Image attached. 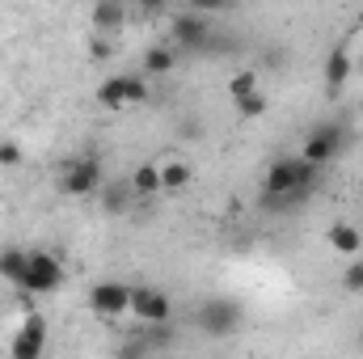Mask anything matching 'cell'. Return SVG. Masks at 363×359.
Masks as SVG:
<instances>
[{"label": "cell", "mask_w": 363, "mask_h": 359, "mask_svg": "<svg viewBox=\"0 0 363 359\" xmlns=\"http://www.w3.org/2000/svg\"><path fill=\"white\" fill-rule=\"evenodd\" d=\"M131 4H135L144 17H161V13L169 9V0H131Z\"/></svg>", "instance_id": "cell-24"}, {"label": "cell", "mask_w": 363, "mask_h": 359, "mask_svg": "<svg viewBox=\"0 0 363 359\" xmlns=\"http://www.w3.org/2000/svg\"><path fill=\"white\" fill-rule=\"evenodd\" d=\"M347 85H351V47H347V43H338V47L325 55V93H330V97H338Z\"/></svg>", "instance_id": "cell-11"}, {"label": "cell", "mask_w": 363, "mask_h": 359, "mask_svg": "<svg viewBox=\"0 0 363 359\" xmlns=\"http://www.w3.org/2000/svg\"><path fill=\"white\" fill-rule=\"evenodd\" d=\"M317 178H321V170L313 161H304L300 153L296 157H274L267 178H262V207L274 211V216H287V211L304 207L317 190Z\"/></svg>", "instance_id": "cell-1"}, {"label": "cell", "mask_w": 363, "mask_h": 359, "mask_svg": "<svg viewBox=\"0 0 363 359\" xmlns=\"http://www.w3.org/2000/svg\"><path fill=\"white\" fill-rule=\"evenodd\" d=\"M194 326H199V334H207V338H228V334H237V330L245 326V309H241L237 300H228V296H216V300H207V304L199 309Z\"/></svg>", "instance_id": "cell-4"}, {"label": "cell", "mask_w": 363, "mask_h": 359, "mask_svg": "<svg viewBox=\"0 0 363 359\" xmlns=\"http://www.w3.org/2000/svg\"><path fill=\"white\" fill-rule=\"evenodd\" d=\"M359 347H363V334H359Z\"/></svg>", "instance_id": "cell-25"}, {"label": "cell", "mask_w": 363, "mask_h": 359, "mask_svg": "<svg viewBox=\"0 0 363 359\" xmlns=\"http://www.w3.org/2000/svg\"><path fill=\"white\" fill-rule=\"evenodd\" d=\"M127 21V4L123 0H97L93 4V30L97 34H118Z\"/></svg>", "instance_id": "cell-13"}, {"label": "cell", "mask_w": 363, "mask_h": 359, "mask_svg": "<svg viewBox=\"0 0 363 359\" xmlns=\"http://www.w3.org/2000/svg\"><path fill=\"white\" fill-rule=\"evenodd\" d=\"M342 287L355 292V296L363 292V258H351V263H347V270H342Z\"/></svg>", "instance_id": "cell-20"}, {"label": "cell", "mask_w": 363, "mask_h": 359, "mask_svg": "<svg viewBox=\"0 0 363 359\" xmlns=\"http://www.w3.org/2000/svg\"><path fill=\"white\" fill-rule=\"evenodd\" d=\"M101 186H106V174H101L97 157H77L64 174V194H72V199H89Z\"/></svg>", "instance_id": "cell-9"}, {"label": "cell", "mask_w": 363, "mask_h": 359, "mask_svg": "<svg viewBox=\"0 0 363 359\" xmlns=\"http://www.w3.org/2000/svg\"><path fill=\"white\" fill-rule=\"evenodd\" d=\"M174 68H178V47L157 43V47L144 51V77H169Z\"/></svg>", "instance_id": "cell-14"}, {"label": "cell", "mask_w": 363, "mask_h": 359, "mask_svg": "<svg viewBox=\"0 0 363 359\" xmlns=\"http://www.w3.org/2000/svg\"><path fill=\"white\" fill-rule=\"evenodd\" d=\"M233 101H237L241 118H262L267 114V93L262 89H250V93H241V97H233Z\"/></svg>", "instance_id": "cell-19"}, {"label": "cell", "mask_w": 363, "mask_h": 359, "mask_svg": "<svg viewBox=\"0 0 363 359\" xmlns=\"http://www.w3.org/2000/svg\"><path fill=\"white\" fill-rule=\"evenodd\" d=\"M359 258H363V250H359Z\"/></svg>", "instance_id": "cell-27"}, {"label": "cell", "mask_w": 363, "mask_h": 359, "mask_svg": "<svg viewBox=\"0 0 363 359\" xmlns=\"http://www.w3.org/2000/svg\"><path fill=\"white\" fill-rule=\"evenodd\" d=\"M17 165H21V144L4 140L0 144V170H17Z\"/></svg>", "instance_id": "cell-21"}, {"label": "cell", "mask_w": 363, "mask_h": 359, "mask_svg": "<svg viewBox=\"0 0 363 359\" xmlns=\"http://www.w3.org/2000/svg\"><path fill=\"white\" fill-rule=\"evenodd\" d=\"M13 359H38L47 351V321L43 317H26V326L13 334Z\"/></svg>", "instance_id": "cell-10"}, {"label": "cell", "mask_w": 363, "mask_h": 359, "mask_svg": "<svg viewBox=\"0 0 363 359\" xmlns=\"http://www.w3.org/2000/svg\"><path fill=\"white\" fill-rule=\"evenodd\" d=\"M250 89H258V77H254V72H237V77L228 81V93H233V97H241V93H250Z\"/></svg>", "instance_id": "cell-22"}, {"label": "cell", "mask_w": 363, "mask_h": 359, "mask_svg": "<svg viewBox=\"0 0 363 359\" xmlns=\"http://www.w3.org/2000/svg\"><path fill=\"white\" fill-rule=\"evenodd\" d=\"M131 190H135V199H148V194H161V165H152V161H144V165H135V174H131Z\"/></svg>", "instance_id": "cell-17"}, {"label": "cell", "mask_w": 363, "mask_h": 359, "mask_svg": "<svg viewBox=\"0 0 363 359\" xmlns=\"http://www.w3.org/2000/svg\"><path fill=\"white\" fill-rule=\"evenodd\" d=\"M325 245H330L334 254H342V258H359V250H363L359 224H351V220H334L330 233H325Z\"/></svg>", "instance_id": "cell-12"}, {"label": "cell", "mask_w": 363, "mask_h": 359, "mask_svg": "<svg viewBox=\"0 0 363 359\" xmlns=\"http://www.w3.org/2000/svg\"><path fill=\"white\" fill-rule=\"evenodd\" d=\"M89 309L97 313V317H106V321L127 317V313H131V287L118 283V279H101V283H93L89 287Z\"/></svg>", "instance_id": "cell-6"}, {"label": "cell", "mask_w": 363, "mask_h": 359, "mask_svg": "<svg viewBox=\"0 0 363 359\" xmlns=\"http://www.w3.org/2000/svg\"><path fill=\"white\" fill-rule=\"evenodd\" d=\"M359 81H363V68H359Z\"/></svg>", "instance_id": "cell-26"}, {"label": "cell", "mask_w": 363, "mask_h": 359, "mask_svg": "<svg viewBox=\"0 0 363 359\" xmlns=\"http://www.w3.org/2000/svg\"><path fill=\"white\" fill-rule=\"evenodd\" d=\"M194 13H207V17H216V13H224L228 9V0H186Z\"/></svg>", "instance_id": "cell-23"}, {"label": "cell", "mask_w": 363, "mask_h": 359, "mask_svg": "<svg viewBox=\"0 0 363 359\" xmlns=\"http://www.w3.org/2000/svg\"><path fill=\"white\" fill-rule=\"evenodd\" d=\"M97 194H101V207H106L110 216H123V211L131 207V199H135L131 182H110V186H101Z\"/></svg>", "instance_id": "cell-16"}, {"label": "cell", "mask_w": 363, "mask_h": 359, "mask_svg": "<svg viewBox=\"0 0 363 359\" xmlns=\"http://www.w3.org/2000/svg\"><path fill=\"white\" fill-rule=\"evenodd\" d=\"M26 270H30V250H0V279L4 283H13V287H21V279H26Z\"/></svg>", "instance_id": "cell-15"}, {"label": "cell", "mask_w": 363, "mask_h": 359, "mask_svg": "<svg viewBox=\"0 0 363 359\" xmlns=\"http://www.w3.org/2000/svg\"><path fill=\"white\" fill-rule=\"evenodd\" d=\"M131 317L140 326H165L174 317V304H169V296L161 287L144 283V287H131Z\"/></svg>", "instance_id": "cell-7"}, {"label": "cell", "mask_w": 363, "mask_h": 359, "mask_svg": "<svg viewBox=\"0 0 363 359\" xmlns=\"http://www.w3.org/2000/svg\"><path fill=\"white\" fill-rule=\"evenodd\" d=\"M190 186V165L186 161H165L161 165V194H182Z\"/></svg>", "instance_id": "cell-18"}, {"label": "cell", "mask_w": 363, "mask_h": 359, "mask_svg": "<svg viewBox=\"0 0 363 359\" xmlns=\"http://www.w3.org/2000/svg\"><path fill=\"white\" fill-rule=\"evenodd\" d=\"M169 38H174V47H178V55H207V51L220 47L211 17H207V13H194V9H186V13H178V17L169 21Z\"/></svg>", "instance_id": "cell-2"}, {"label": "cell", "mask_w": 363, "mask_h": 359, "mask_svg": "<svg viewBox=\"0 0 363 359\" xmlns=\"http://www.w3.org/2000/svg\"><path fill=\"white\" fill-rule=\"evenodd\" d=\"M347 144H351V131H347L342 123H317V127L304 136L300 157H304V161H313L317 170H325V165H334V161L347 153Z\"/></svg>", "instance_id": "cell-3"}, {"label": "cell", "mask_w": 363, "mask_h": 359, "mask_svg": "<svg viewBox=\"0 0 363 359\" xmlns=\"http://www.w3.org/2000/svg\"><path fill=\"white\" fill-rule=\"evenodd\" d=\"M60 287H64V263L55 254H47V250H30V270H26V279H21L17 292H26V296H51Z\"/></svg>", "instance_id": "cell-5"}, {"label": "cell", "mask_w": 363, "mask_h": 359, "mask_svg": "<svg viewBox=\"0 0 363 359\" xmlns=\"http://www.w3.org/2000/svg\"><path fill=\"white\" fill-rule=\"evenodd\" d=\"M144 97H148V81H144V77H131V72L106 77L101 89H97V101H101L106 110H123V106H135V101H144Z\"/></svg>", "instance_id": "cell-8"}]
</instances>
